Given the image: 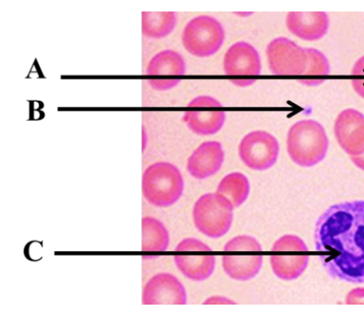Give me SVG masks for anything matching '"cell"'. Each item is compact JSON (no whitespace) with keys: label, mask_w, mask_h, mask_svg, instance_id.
I'll return each instance as SVG.
<instances>
[{"label":"cell","mask_w":364,"mask_h":310,"mask_svg":"<svg viewBox=\"0 0 364 310\" xmlns=\"http://www.w3.org/2000/svg\"><path fill=\"white\" fill-rule=\"evenodd\" d=\"M315 246L329 277L364 284V201L334 204L318 218Z\"/></svg>","instance_id":"6da1fadb"},{"label":"cell","mask_w":364,"mask_h":310,"mask_svg":"<svg viewBox=\"0 0 364 310\" xmlns=\"http://www.w3.org/2000/svg\"><path fill=\"white\" fill-rule=\"evenodd\" d=\"M328 149L325 129L316 120H301L289 129L287 151L296 165L304 168L316 166L326 158Z\"/></svg>","instance_id":"7a4b0ae2"},{"label":"cell","mask_w":364,"mask_h":310,"mask_svg":"<svg viewBox=\"0 0 364 310\" xmlns=\"http://www.w3.org/2000/svg\"><path fill=\"white\" fill-rule=\"evenodd\" d=\"M184 188V178L180 170L171 163L156 162L144 172L143 196L156 208H169L176 203Z\"/></svg>","instance_id":"3957f363"},{"label":"cell","mask_w":364,"mask_h":310,"mask_svg":"<svg viewBox=\"0 0 364 310\" xmlns=\"http://www.w3.org/2000/svg\"><path fill=\"white\" fill-rule=\"evenodd\" d=\"M223 270L234 280L246 282L254 279L263 265L262 247L249 235L232 238L223 247Z\"/></svg>","instance_id":"277c9868"},{"label":"cell","mask_w":364,"mask_h":310,"mask_svg":"<svg viewBox=\"0 0 364 310\" xmlns=\"http://www.w3.org/2000/svg\"><path fill=\"white\" fill-rule=\"evenodd\" d=\"M233 209L226 197L218 193L204 194L193 206L194 225L205 236L220 238L228 234L232 226Z\"/></svg>","instance_id":"5b68a950"},{"label":"cell","mask_w":364,"mask_h":310,"mask_svg":"<svg viewBox=\"0 0 364 310\" xmlns=\"http://www.w3.org/2000/svg\"><path fill=\"white\" fill-rule=\"evenodd\" d=\"M309 248L296 235H287L277 239L270 257L272 269L276 277L284 281L299 279L307 269Z\"/></svg>","instance_id":"8992f818"},{"label":"cell","mask_w":364,"mask_h":310,"mask_svg":"<svg viewBox=\"0 0 364 310\" xmlns=\"http://www.w3.org/2000/svg\"><path fill=\"white\" fill-rule=\"evenodd\" d=\"M225 37L224 28L218 20L210 16H199L187 23L181 41L188 53L207 58L218 53Z\"/></svg>","instance_id":"52a82bcc"},{"label":"cell","mask_w":364,"mask_h":310,"mask_svg":"<svg viewBox=\"0 0 364 310\" xmlns=\"http://www.w3.org/2000/svg\"><path fill=\"white\" fill-rule=\"evenodd\" d=\"M175 251L177 268L187 279L203 282L214 272L215 257L213 250L200 240L193 237L182 240Z\"/></svg>","instance_id":"ba28073f"},{"label":"cell","mask_w":364,"mask_h":310,"mask_svg":"<svg viewBox=\"0 0 364 310\" xmlns=\"http://www.w3.org/2000/svg\"><path fill=\"white\" fill-rule=\"evenodd\" d=\"M279 141L270 133L255 131L247 134L239 145V156L245 165L255 171H264L274 166L279 159Z\"/></svg>","instance_id":"9c48e42d"},{"label":"cell","mask_w":364,"mask_h":310,"mask_svg":"<svg viewBox=\"0 0 364 310\" xmlns=\"http://www.w3.org/2000/svg\"><path fill=\"white\" fill-rule=\"evenodd\" d=\"M266 53L268 66L275 75L301 76L306 70V49L288 38L273 40L267 46Z\"/></svg>","instance_id":"30bf717a"},{"label":"cell","mask_w":364,"mask_h":310,"mask_svg":"<svg viewBox=\"0 0 364 310\" xmlns=\"http://www.w3.org/2000/svg\"><path fill=\"white\" fill-rule=\"evenodd\" d=\"M183 120L193 133L198 135H213L218 133L226 122V113L223 105L213 97L202 96L190 102Z\"/></svg>","instance_id":"8fae6325"},{"label":"cell","mask_w":364,"mask_h":310,"mask_svg":"<svg viewBox=\"0 0 364 310\" xmlns=\"http://www.w3.org/2000/svg\"><path fill=\"white\" fill-rule=\"evenodd\" d=\"M262 68L257 49L245 41L235 43L224 56L225 74L236 77L233 80H257L252 77L261 75Z\"/></svg>","instance_id":"7c38bea8"},{"label":"cell","mask_w":364,"mask_h":310,"mask_svg":"<svg viewBox=\"0 0 364 310\" xmlns=\"http://www.w3.org/2000/svg\"><path fill=\"white\" fill-rule=\"evenodd\" d=\"M186 290L175 275L163 272L155 274L143 289L144 305L187 304Z\"/></svg>","instance_id":"4fadbf2b"},{"label":"cell","mask_w":364,"mask_h":310,"mask_svg":"<svg viewBox=\"0 0 364 310\" xmlns=\"http://www.w3.org/2000/svg\"><path fill=\"white\" fill-rule=\"evenodd\" d=\"M336 139L350 157L364 153V115L357 109L341 112L334 125Z\"/></svg>","instance_id":"5bb4252c"},{"label":"cell","mask_w":364,"mask_h":310,"mask_svg":"<svg viewBox=\"0 0 364 310\" xmlns=\"http://www.w3.org/2000/svg\"><path fill=\"white\" fill-rule=\"evenodd\" d=\"M224 159L222 144L215 141H206L199 145L191 154L187 162V170L190 176L203 180L218 173Z\"/></svg>","instance_id":"9a60e30c"},{"label":"cell","mask_w":364,"mask_h":310,"mask_svg":"<svg viewBox=\"0 0 364 310\" xmlns=\"http://www.w3.org/2000/svg\"><path fill=\"white\" fill-rule=\"evenodd\" d=\"M286 25L294 36L302 40L314 41L326 36L329 27V19L324 12H292L287 15Z\"/></svg>","instance_id":"2e32d148"},{"label":"cell","mask_w":364,"mask_h":310,"mask_svg":"<svg viewBox=\"0 0 364 310\" xmlns=\"http://www.w3.org/2000/svg\"><path fill=\"white\" fill-rule=\"evenodd\" d=\"M186 73L183 57L177 51L164 50L155 55L146 67V74L150 76H182Z\"/></svg>","instance_id":"e0dca14e"},{"label":"cell","mask_w":364,"mask_h":310,"mask_svg":"<svg viewBox=\"0 0 364 310\" xmlns=\"http://www.w3.org/2000/svg\"><path fill=\"white\" fill-rule=\"evenodd\" d=\"M169 243L168 231L160 220L151 217L142 219V252H166Z\"/></svg>","instance_id":"ac0fdd59"},{"label":"cell","mask_w":364,"mask_h":310,"mask_svg":"<svg viewBox=\"0 0 364 310\" xmlns=\"http://www.w3.org/2000/svg\"><path fill=\"white\" fill-rule=\"evenodd\" d=\"M176 24L177 16L175 13L144 12L142 14V33L147 38H166L175 30Z\"/></svg>","instance_id":"d6986e66"},{"label":"cell","mask_w":364,"mask_h":310,"mask_svg":"<svg viewBox=\"0 0 364 310\" xmlns=\"http://www.w3.org/2000/svg\"><path fill=\"white\" fill-rule=\"evenodd\" d=\"M250 184L248 178L240 172H232L225 176L216 193L225 196L237 208L244 204L250 195Z\"/></svg>","instance_id":"ffe728a7"},{"label":"cell","mask_w":364,"mask_h":310,"mask_svg":"<svg viewBox=\"0 0 364 310\" xmlns=\"http://www.w3.org/2000/svg\"><path fill=\"white\" fill-rule=\"evenodd\" d=\"M308 55L306 70L298 81L307 86H317L323 83L331 73V66L327 58L318 50L306 48Z\"/></svg>","instance_id":"44dd1931"},{"label":"cell","mask_w":364,"mask_h":310,"mask_svg":"<svg viewBox=\"0 0 364 310\" xmlns=\"http://www.w3.org/2000/svg\"><path fill=\"white\" fill-rule=\"evenodd\" d=\"M351 75L353 90L364 99V56L355 63Z\"/></svg>","instance_id":"7402d4cb"},{"label":"cell","mask_w":364,"mask_h":310,"mask_svg":"<svg viewBox=\"0 0 364 310\" xmlns=\"http://www.w3.org/2000/svg\"><path fill=\"white\" fill-rule=\"evenodd\" d=\"M181 80H149V83L153 90L157 91H167L174 89L181 82Z\"/></svg>","instance_id":"603a6c76"},{"label":"cell","mask_w":364,"mask_h":310,"mask_svg":"<svg viewBox=\"0 0 364 310\" xmlns=\"http://www.w3.org/2000/svg\"><path fill=\"white\" fill-rule=\"evenodd\" d=\"M346 304H364V288L351 290L346 297Z\"/></svg>","instance_id":"cb8c5ba5"},{"label":"cell","mask_w":364,"mask_h":310,"mask_svg":"<svg viewBox=\"0 0 364 310\" xmlns=\"http://www.w3.org/2000/svg\"><path fill=\"white\" fill-rule=\"evenodd\" d=\"M205 304H235L234 301H232L229 299L225 297H211L210 299H208L204 302Z\"/></svg>","instance_id":"d4e9b609"},{"label":"cell","mask_w":364,"mask_h":310,"mask_svg":"<svg viewBox=\"0 0 364 310\" xmlns=\"http://www.w3.org/2000/svg\"><path fill=\"white\" fill-rule=\"evenodd\" d=\"M351 161L358 169L364 171V153L358 155V156L350 157Z\"/></svg>","instance_id":"484cf974"},{"label":"cell","mask_w":364,"mask_h":310,"mask_svg":"<svg viewBox=\"0 0 364 310\" xmlns=\"http://www.w3.org/2000/svg\"><path fill=\"white\" fill-rule=\"evenodd\" d=\"M232 84L239 86V87H247L251 85H253L256 82L257 80H230Z\"/></svg>","instance_id":"4316f807"}]
</instances>
